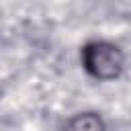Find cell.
Here are the masks:
<instances>
[{"label": "cell", "mask_w": 131, "mask_h": 131, "mask_svg": "<svg viewBox=\"0 0 131 131\" xmlns=\"http://www.w3.org/2000/svg\"><path fill=\"white\" fill-rule=\"evenodd\" d=\"M63 131H104V121L98 113H78L66 121Z\"/></svg>", "instance_id": "7a4b0ae2"}, {"label": "cell", "mask_w": 131, "mask_h": 131, "mask_svg": "<svg viewBox=\"0 0 131 131\" xmlns=\"http://www.w3.org/2000/svg\"><path fill=\"white\" fill-rule=\"evenodd\" d=\"M80 61L84 72L100 82L115 80L123 74L125 68V53L119 45L111 41H88L80 51Z\"/></svg>", "instance_id": "6da1fadb"}]
</instances>
